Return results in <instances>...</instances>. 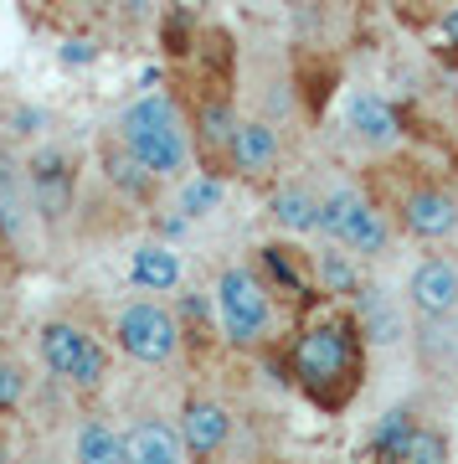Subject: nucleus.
<instances>
[{"label": "nucleus", "mask_w": 458, "mask_h": 464, "mask_svg": "<svg viewBox=\"0 0 458 464\" xmlns=\"http://www.w3.org/2000/svg\"><path fill=\"white\" fill-rule=\"evenodd\" d=\"M114 140L165 186H176L186 170H196V130L165 88H149L119 109Z\"/></svg>", "instance_id": "obj_1"}, {"label": "nucleus", "mask_w": 458, "mask_h": 464, "mask_svg": "<svg viewBox=\"0 0 458 464\" xmlns=\"http://www.w3.org/2000/svg\"><path fill=\"white\" fill-rule=\"evenodd\" d=\"M360 346H366V341H360L356 320H345V315L314 320V325L299 331L294 351H289V362H294V382L310 392L314 402L335 408V402L356 387Z\"/></svg>", "instance_id": "obj_2"}, {"label": "nucleus", "mask_w": 458, "mask_h": 464, "mask_svg": "<svg viewBox=\"0 0 458 464\" xmlns=\"http://www.w3.org/2000/svg\"><path fill=\"white\" fill-rule=\"evenodd\" d=\"M36 362L47 366V377H57L67 392H99L109 372H114L109 346L82 320H67V315H52L36 325Z\"/></svg>", "instance_id": "obj_3"}, {"label": "nucleus", "mask_w": 458, "mask_h": 464, "mask_svg": "<svg viewBox=\"0 0 458 464\" xmlns=\"http://www.w3.org/2000/svg\"><path fill=\"white\" fill-rule=\"evenodd\" d=\"M114 346L139 366H176L180 351H186V325L165 295H139L119 304Z\"/></svg>", "instance_id": "obj_4"}, {"label": "nucleus", "mask_w": 458, "mask_h": 464, "mask_svg": "<svg viewBox=\"0 0 458 464\" xmlns=\"http://www.w3.org/2000/svg\"><path fill=\"white\" fill-rule=\"evenodd\" d=\"M216 299V331L237 351H253L273 335V289L247 264H227L212 284Z\"/></svg>", "instance_id": "obj_5"}, {"label": "nucleus", "mask_w": 458, "mask_h": 464, "mask_svg": "<svg viewBox=\"0 0 458 464\" xmlns=\"http://www.w3.org/2000/svg\"><path fill=\"white\" fill-rule=\"evenodd\" d=\"M320 237L350 248L360 264H371V258H386L392 253L396 227L366 191H356V186H329L325 197H320Z\"/></svg>", "instance_id": "obj_6"}, {"label": "nucleus", "mask_w": 458, "mask_h": 464, "mask_svg": "<svg viewBox=\"0 0 458 464\" xmlns=\"http://www.w3.org/2000/svg\"><path fill=\"white\" fill-rule=\"evenodd\" d=\"M26 181H32V201H36V217H42V232H52L72 212L78 201V160L67 155L62 145H42L26 155Z\"/></svg>", "instance_id": "obj_7"}, {"label": "nucleus", "mask_w": 458, "mask_h": 464, "mask_svg": "<svg viewBox=\"0 0 458 464\" xmlns=\"http://www.w3.org/2000/svg\"><path fill=\"white\" fill-rule=\"evenodd\" d=\"M0 232L11 253H26V243L42 232L32 181H26V155H16L11 145H0Z\"/></svg>", "instance_id": "obj_8"}, {"label": "nucleus", "mask_w": 458, "mask_h": 464, "mask_svg": "<svg viewBox=\"0 0 458 464\" xmlns=\"http://www.w3.org/2000/svg\"><path fill=\"white\" fill-rule=\"evenodd\" d=\"M402 299L417 320H453L458 310V258L448 253H427L407 268V284H402Z\"/></svg>", "instance_id": "obj_9"}, {"label": "nucleus", "mask_w": 458, "mask_h": 464, "mask_svg": "<svg viewBox=\"0 0 458 464\" xmlns=\"http://www.w3.org/2000/svg\"><path fill=\"white\" fill-rule=\"evenodd\" d=\"M350 304H356V331L371 351H392L402 341H412V320H407L412 310L402 295H386L377 284H360V295Z\"/></svg>", "instance_id": "obj_10"}, {"label": "nucleus", "mask_w": 458, "mask_h": 464, "mask_svg": "<svg viewBox=\"0 0 458 464\" xmlns=\"http://www.w3.org/2000/svg\"><path fill=\"white\" fill-rule=\"evenodd\" d=\"M222 166L237 176V181H268L273 170L283 166V140L268 119H237L232 130V145L222 155Z\"/></svg>", "instance_id": "obj_11"}, {"label": "nucleus", "mask_w": 458, "mask_h": 464, "mask_svg": "<svg viewBox=\"0 0 458 464\" xmlns=\"http://www.w3.org/2000/svg\"><path fill=\"white\" fill-rule=\"evenodd\" d=\"M176 423H180L186 449H191V459H216V454L232 444V429H237V418H232L227 402L206 398V392H196V398L180 402Z\"/></svg>", "instance_id": "obj_12"}, {"label": "nucleus", "mask_w": 458, "mask_h": 464, "mask_svg": "<svg viewBox=\"0 0 458 464\" xmlns=\"http://www.w3.org/2000/svg\"><path fill=\"white\" fill-rule=\"evenodd\" d=\"M396 222L417 243H443L458 232V197H448L443 186H412L396 207Z\"/></svg>", "instance_id": "obj_13"}, {"label": "nucleus", "mask_w": 458, "mask_h": 464, "mask_svg": "<svg viewBox=\"0 0 458 464\" xmlns=\"http://www.w3.org/2000/svg\"><path fill=\"white\" fill-rule=\"evenodd\" d=\"M129 284L139 295H176L186 284V258L170 237H145L129 248Z\"/></svg>", "instance_id": "obj_14"}, {"label": "nucleus", "mask_w": 458, "mask_h": 464, "mask_svg": "<svg viewBox=\"0 0 458 464\" xmlns=\"http://www.w3.org/2000/svg\"><path fill=\"white\" fill-rule=\"evenodd\" d=\"M345 130H350V140L366 150H392L396 140H402V119H396V109L381 93H371V88H356L350 99H345Z\"/></svg>", "instance_id": "obj_15"}, {"label": "nucleus", "mask_w": 458, "mask_h": 464, "mask_svg": "<svg viewBox=\"0 0 458 464\" xmlns=\"http://www.w3.org/2000/svg\"><path fill=\"white\" fill-rule=\"evenodd\" d=\"M124 449H129V464H180L191 459V449L180 439L176 418H134L124 429Z\"/></svg>", "instance_id": "obj_16"}, {"label": "nucleus", "mask_w": 458, "mask_h": 464, "mask_svg": "<svg viewBox=\"0 0 458 464\" xmlns=\"http://www.w3.org/2000/svg\"><path fill=\"white\" fill-rule=\"evenodd\" d=\"M67 449H72V459H82V464H129L124 429H119L114 418H78Z\"/></svg>", "instance_id": "obj_17"}, {"label": "nucleus", "mask_w": 458, "mask_h": 464, "mask_svg": "<svg viewBox=\"0 0 458 464\" xmlns=\"http://www.w3.org/2000/svg\"><path fill=\"white\" fill-rule=\"evenodd\" d=\"M268 217H273V227L289 232V237H310V232H320V191H310L304 181L279 186V191L268 197Z\"/></svg>", "instance_id": "obj_18"}, {"label": "nucleus", "mask_w": 458, "mask_h": 464, "mask_svg": "<svg viewBox=\"0 0 458 464\" xmlns=\"http://www.w3.org/2000/svg\"><path fill=\"white\" fill-rule=\"evenodd\" d=\"M222 201H227V181H222V170L201 166V170H186L176 181V212L186 222H206V217L222 212Z\"/></svg>", "instance_id": "obj_19"}, {"label": "nucleus", "mask_w": 458, "mask_h": 464, "mask_svg": "<svg viewBox=\"0 0 458 464\" xmlns=\"http://www.w3.org/2000/svg\"><path fill=\"white\" fill-rule=\"evenodd\" d=\"M237 119H243V114H237V103H232V99H206L196 109V124H191V130H196V155L206 160V166H212V160L222 166Z\"/></svg>", "instance_id": "obj_20"}, {"label": "nucleus", "mask_w": 458, "mask_h": 464, "mask_svg": "<svg viewBox=\"0 0 458 464\" xmlns=\"http://www.w3.org/2000/svg\"><path fill=\"white\" fill-rule=\"evenodd\" d=\"M310 264H314V279H320V289L335 299H356L360 295V258L350 248H340V243H329L325 237V248L310 253Z\"/></svg>", "instance_id": "obj_21"}, {"label": "nucleus", "mask_w": 458, "mask_h": 464, "mask_svg": "<svg viewBox=\"0 0 458 464\" xmlns=\"http://www.w3.org/2000/svg\"><path fill=\"white\" fill-rule=\"evenodd\" d=\"M103 181L114 186V191H124V197H134V201H149L165 186V181H155V176L134 160L129 150L119 145L114 134H109V145H103Z\"/></svg>", "instance_id": "obj_22"}, {"label": "nucleus", "mask_w": 458, "mask_h": 464, "mask_svg": "<svg viewBox=\"0 0 458 464\" xmlns=\"http://www.w3.org/2000/svg\"><path fill=\"white\" fill-rule=\"evenodd\" d=\"M448 454H453V444H448V433H443V429H433V423H423V418H417V423L407 429V439L396 444V454H392V459H407V464H443Z\"/></svg>", "instance_id": "obj_23"}, {"label": "nucleus", "mask_w": 458, "mask_h": 464, "mask_svg": "<svg viewBox=\"0 0 458 464\" xmlns=\"http://www.w3.org/2000/svg\"><path fill=\"white\" fill-rule=\"evenodd\" d=\"M26 392H32V372H26V362L11 356V351H0V418L21 413V408H26Z\"/></svg>", "instance_id": "obj_24"}, {"label": "nucleus", "mask_w": 458, "mask_h": 464, "mask_svg": "<svg viewBox=\"0 0 458 464\" xmlns=\"http://www.w3.org/2000/svg\"><path fill=\"white\" fill-rule=\"evenodd\" d=\"M412 423H417V413H412V408H386V413H381L377 423H371V439H366V444H371V454H381V459H392V454H396V444L407 439V429H412Z\"/></svg>", "instance_id": "obj_25"}, {"label": "nucleus", "mask_w": 458, "mask_h": 464, "mask_svg": "<svg viewBox=\"0 0 458 464\" xmlns=\"http://www.w3.org/2000/svg\"><path fill=\"white\" fill-rule=\"evenodd\" d=\"M47 124H52V114L47 109H11V119H5V130L16 134V140H47Z\"/></svg>", "instance_id": "obj_26"}, {"label": "nucleus", "mask_w": 458, "mask_h": 464, "mask_svg": "<svg viewBox=\"0 0 458 464\" xmlns=\"http://www.w3.org/2000/svg\"><path fill=\"white\" fill-rule=\"evenodd\" d=\"M443 42H448V47H458V5H448V11H443Z\"/></svg>", "instance_id": "obj_27"}, {"label": "nucleus", "mask_w": 458, "mask_h": 464, "mask_svg": "<svg viewBox=\"0 0 458 464\" xmlns=\"http://www.w3.org/2000/svg\"><path fill=\"white\" fill-rule=\"evenodd\" d=\"M448 325H453V335H458V310H453V320H448Z\"/></svg>", "instance_id": "obj_28"}, {"label": "nucleus", "mask_w": 458, "mask_h": 464, "mask_svg": "<svg viewBox=\"0 0 458 464\" xmlns=\"http://www.w3.org/2000/svg\"><path fill=\"white\" fill-rule=\"evenodd\" d=\"M0 253H11V248H5V232H0Z\"/></svg>", "instance_id": "obj_29"}]
</instances>
